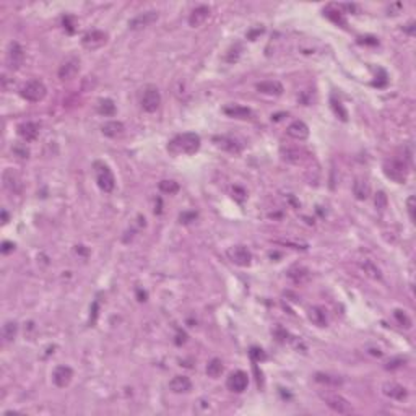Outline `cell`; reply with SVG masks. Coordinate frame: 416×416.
<instances>
[{
  "label": "cell",
  "mask_w": 416,
  "mask_h": 416,
  "mask_svg": "<svg viewBox=\"0 0 416 416\" xmlns=\"http://www.w3.org/2000/svg\"><path fill=\"white\" fill-rule=\"evenodd\" d=\"M158 17H160V15H158V12H155V10L143 12V13L137 15V17H135L133 20H130L128 28L135 29V31H137V29H143V28H147L150 25H153L155 21L158 20Z\"/></svg>",
  "instance_id": "obj_11"
},
{
  "label": "cell",
  "mask_w": 416,
  "mask_h": 416,
  "mask_svg": "<svg viewBox=\"0 0 416 416\" xmlns=\"http://www.w3.org/2000/svg\"><path fill=\"white\" fill-rule=\"evenodd\" d=\"M382 392H384V395H387L389 398H393V400H405L408 397V390L403 387V385H400L397 382L384 384Z\"/></svg>",
  "instance_id": "obj_15"
},
{
  "label": "cell",
  "mask_w": 416,
  "mask_h": 416,
  "mask_svg": "<svg viewBox=\"0 0 416 416\" xmlns=\"http://www.w3.org/2000/svg\"><path fill=\"white\" fill-rule=\"evenodd\" d=\"M309 320L317 327H325L327 325V314L322 307H311L309 309Z\"/></svg>",
  "instance_id": "obj_25"
},
{
  "label": "cell",
  "mask_w": 416,
  "mask_h": 416,
  "mask_svg": "<svg viewBox=\"0 0 416 416\" xmlns=\"http://www.w3.org/2000/svg\"><path fill=\"white\" fill-rule=\"evenodd\" d=\"M320 398L325 402V405H327L329 408H332L335 413L350 414L353 411L351 403L348 402L346 398H343L342 395H338V393H322Z\"/></svg>",
  "instance_id": "obj_5"
},
{
  "label": "cell",
  "mask_w": 416,
  "mask_h": 416,
  "mask_svg": "<svg viewBox=\"0 0 416 416\" xmlns=\"http://www.w3.org/2000/svg\"><path fill=\"white\" fill-rule=\"evenodd\" d=\"M226 116L229 117H234V119H249L252 116V112L249 108H244V106H239V104H233V106H226L223 109Z\"/></svg>",
  "instance_id": "obj_22"
},
{
  "label": "cell",
  "mask_w": 416,
  "mask_h": 416,
  "mask_svg": "<svg viewBox=\"0 0 416 416\" xmlns=\"http://www.w3.org/2000/svg\"><path fill=\"white\" fill-rule=\"evenodd\" d=\"M406 208H408V215H410L411 221H414V197H408L406 200Z\"/></svg>",
  "instance_id": "obj_36"
},
{
  "label": "cell",
  "mask_w": 416,
  "mask_h": 416,
  "mask_svg": "<svg viewBox=\"0 0 416 416\" xmlns=\"http://www.w3.org/2000/svg\"><path fill=\"white\" fill-rule=\"evenodd\" d=\"M393 315H395V319L398 320V323L402 325V327H405V329L411 327V319L405 314V311H402V309H395V311H393Z\"/></svg>",
  "instance_id": "obj_34"
},
{
  "label": "cell",
  "mask_w": 416,
  "mask_h": 416,
  "mask_svg": "<svg viewBox=\"0 0 416 416\" xmlns=\"http://www.w3.org/2000/svg\"><path fill=\"white\" fill-rule=\"evenodd\" d=\"M98 111L103 116H114L116 114V104L112 100H101L98 104Z\"/></svg>",
  "instance_id": "obj_30"
},
{
  "label": "cell",
  "mask_w": 416,
  "mask_h": 416,
  "mask_svg": "<svg viewBox=\"0 0 416 416\" xmlns=\"http://www.w3.org/2000/svg\"><path fill=\"white\" fill-rule=\"evenodd\" d=\"M2 180H4V187L9 192H12V194L20 192L21 182H20V179H18L17 174L13 172V169H5L4 174H2Z\"/></svg>",
  "instance_id": "obj_20"
},
{
  "label": "cell",
  "mask_w": 416,
  "mask_h": 416,
  "mask_svg": "<svg viewBox=\"0 0 416 416\" xmlns=\"http://www.w3.org/2000/svg\"><path fill=\"white\" fill-rule=\"evenodd\" d=\"M160 191L164 192V194H176L179 191V184L176 182V180H168V179H164L160 182Z\"/></svg>",
  "instance_id": "obj_33"
},
{
  "label": "cell",
  "mask_w": 416,
  "mask_h": 416,
  "mask_svg": "<svg viewBox=\"0 0 416 416\" xmlns=\"http://www.w3.org/2000/svg\"><path fill=\"white\" fill-rule=\"evenodd\" d=\"M302 155H304V151L299 150V148H293V147H288V148H282V156L285 161H288L291 164H298L302 161Z\"/></svg>",
  "instance_id": "obj_24"
},
{
  "label": "cell",
  "mask_w": 416,
  "mask_h": 416,
  "mask_svg": "<svg viewBox=\"0 0 416 416\" xmlns=\"http://www.w3.org/2000/svg\"><path fill=\"white\" fill-rule=\"evenodd\" d=\"M361 267L362 270H364V273L371 278H374V280H382V273H381V270L377 268L376 265L371 260H364L361 263Z\"/></svg>",
  "instance_id": "obj_31"
},
{
  "label": "cell",
  "mask_w": 416,
  "mask_h": 416,
  "mask_svg": "<svg viewBox=\"0 0 416 416\" xmlns=\"http://www.w3.org/2000/svg\"><path fill=\"white\" fill-rule=\"evenodd\" d=\"M13 249H15L13 243H10V241H5V243L2 244V254H10Z\"/></svg>",
  "instance_id": "obj_40"
},
{
  "label": "cell",
  "mask_w": 416,
  "mask_h": 416,
  "mask_svg": "<svg viewBox=\"0 0 416 416\" xmlns=\"http://www.w3.org/2000/svg\"><path fill=\"white\" fill-rule=\"evenodd\" d=\"M216 145L223 148V150H228L231 153H239L241 151V145L233 138H228V137H220V138H215Z\"/></svg>",
  "instance_id": "obj_26"
},
{
  "label": "cell",
  "mask_w": 416,
  "mask_h": 416,
  "mask_svg": "<svg viewBox=\"0 0 416 416\" xmlns=\"http://www.w3.org/2000/svg\"><path fill=\"white\" fill-rule=\"evenodd\" d=\"M18 135L25 142H34L39 135V124L36 122H23L18 125Z\"/></svg>",
  "instance_id": "obj_18"
},
{
  "label": "cell",
  "mask_w": 416,
  "mask_h": 416,
  "mask_svg": "<svg viewBox=\"0 0 416 416\" xmlns=\"http://www.w3.org/2000/svg\"><path fill=\"white\" fill-rule=\"evenodd\" d=\"M257 91H260L263 95H270V96H280L283 95L285 88L282 83L276 80H267V81L257 83Z\"/></svg>",
  "instance_id": "obj_16"
},
{
  "label": "cell",
  "mask_w": 416,
  "mask_h": 416,
  "mask_svg": "<svg viewBox=\"0 0 416 416\" xmlns=\"http://www.w3.org/2000/svg\"><path fill=\"white\" fill-rule=\"evenodd\" d=\"M197 218V213H184V215H180V221H184V223H189V221H192Z\"/></svg>",
  "instance_id": "obj_41"
},
{
  "label": "cell",
  "mask_w": 416,
  "mask_h": 416,
  "mask_svg": "<svg viewBox=\"0 0 416 416\" xmlns=\"http://www.w3.org/2000/svg\"><path fill=\"white\" fill-rule=\"evenodd\" d=\"M17 332H18V325L17 322L13 320H9L4 323V329H2V337L5 342H13L15 337H17Z\"/></svg>",
  "instance_id": "obj_27"
},
{
  "label": "cell",
  "mask_w": 416,
  "mask_h": 416,
  "mask_svg": "<svg viewBox=\"0 0 416 416\" xmlns=\"http://www.w3.org/2000/svg\"><path fill=\"white\" fill-rule=\"evenodd\" d=\"M80 70V59L78 56H69L59 69V78L60 80H72Z\"/></svg>",
  "instance_id": "obj_10"
},
{
  "label": "cell",
  "mask_w": 416,
  "mask_h": 416,
  "mask_svg": "<svg viewBox=\"0 0 416 416\" xmlns=\"http://www.w3.org/2000/svg\"><path fill=\"white\" fill-rule=\"evenodd\" d=\"M315 381L320 384H327V385H342L343 384V379H340V377L330 376V374H322V373L315 374Z\"/></svg>",
  "instance_id": "obj_32"
},
{
  "label": "cell",
  "mask_w": 416,
  "mask_h": 416,
  "mask_svg": "<svg viewBox=\"0 0 416 416\" xmlns=\"http://www.w3.org/2000/svg\"><path fill=\"white\" fill-rule=\"evenodd\" d=\"M353 194L354 197H356L358 200H366L369 194H371V186L366 179H361L358 177L356 180H354V184H353Z\"/></svg>",
  "instance_id": "obj_23"
},
{
  "label": "cell",
  "mask_w": 416,
  "mask_h": 416,
  "mask_svg": "<svg viewBox=\"0 0 416 416\" xmlns=\"http://www.w3.org/2000/svg\"><path fill=\"white\" fill-rule=\"evenodd\" d=\"M210 17V9L207 5H200V7H197V9L192 10L191 13V17H189V25H191L192 28H199L202 26L205 21L208 20Z\"/></svg>",
  "instance_id": "obj_17"
},
{
  "label": "cell",
  "mask_w": 416,
  "mask_h": 416,
  "mask_svg": "<svg viewBox=\"0 0 416 416\" xmlns=\"http://www.w3.org/2000/svg\"><path fill=\"white\" fill-rule=\"evenodd\" d=\"M223 371H224V366H223V362L221 359H218V358H213L210 362H208V366H207V374L210 377H218V376H221L223 374Z\"/></svg>",
  "instance_id": "obj_29"
},
{
  "label": "cell",
  "mask_w": 416,
  "mask_h": 416,
  "mask_svg": "<svg viewBox=\"0 0 416 416\" xmlns=\"http://www.w3.org/2000/svg\"><path fill=\"white\" fill-rule=\"evenodd\" d=\"M332 104H334V109H335L337 114H338V111H340V117H342L343 120H346V112L342 109V106H340V103H337V101H332Z\"/></svg>",
  "instance_id": "obj_39"
},
{
  "label": "cell",
  "mask_w": 416,
  "mask_h": 416,
  "mask_svg": "<svg viewBox=\"0 0 416 416\" xmlns=\"http://www.w3.org/2000/svg\"><path fill=\"white\" fill-rule=\"evenodd\" d=\"M2 223H4V224L9 223V213H7L5 210H2Z\"/></svg>",
  "instance_id": "obj_42"
},
{
  "label": "cell",
  "mask_w": 416,
  "mask_h": 416,
  "mask_svg": "<svg viewBox=\"0 0 416 416\" xmlns=\"http://www.w3.org/2000/svg\"><path fill=\"white\" fill-rule=\"evenodd\" d=\"M13 151H15V153H17L20 158H28V155H29V151H28V148H26L25 145H15V147H13Z\"/></svg>",
  "instance_id": "obj_37"
},
{
  "label": "cell",
  "mask_w": 416,
  "mask_h": 416,
  "mask_svg": "<svg viewBox=\"0 0 416 416\" xmlns=\"http://www.w3.org/2000/svg\"><path fill=\"white\" fill-rule=\"evenodd\" d=\"M286 133L294 140H306L309 137V127L306 122H302V120H294V122H291L288 128H286Z\"/></svg>",
  "instance_id": "obj_14"
},
{
  "label": "cell",
  "mask_w": 416,
  "mask_h": 416,
  "mask_svg": "<svg viewBox=\"0 0 416 416\" xmlns=\"http://www.w3.org/2000/svg\"><path fill=\"white\" fill-rule=\"evenodd\" d=\"M95 169H96V180L98 186H100L101 191L104 192H112L116 187V179L114 174L109 169V166H106L103 163H95Z\"/></svg>",
  "instance_id": "obj_4"
},
{
  "label": "cell",
  "mask_w": 416,
  "mask_h": 416,
  "mask_svg": "<svg viewBox=\"0 0 416 416\" xmlns=\"http://www.w3.org/2000/svg\"><path fill=\"white\" fill-rule=\"evenodd\" d=\"M124 130H125V127L122 122H119V120H109V122H104L101 127V132L106 135V137H111V138L120 137V135L124 133Z\"/></svg>",
  "instance_id": "obj_21"
},
{
  "label": "cell",
  "mask_w": 416,
  "mask_h": 416,
  "mask_svg": "<svg viewBox=\"0 0 416 416\" xmlns=\"http://www.w3.org/2000/svg\"><path fill=\"white\" fill-rule=\"evenodd\" d=\"M288 276L293 280L294 283H304L309 280V271L302 267H294L288 271Z\"/></svg>",
  "instance_id": "obj_28"
},
{
  "label": "cell",
  "mask_w": 416,
  "mask_h": 416,
  "mask_svg": "<svg viewBox=\"0 0 416 416\" xmlns=\"http://www.w3.org/2000/svg\"><path fill=\"white\" fill-rule=\"evenodd\" d=\"M169 389L174 393H187L192 389V382L187 376H174L169 381Z\"/></svg>",
  "instance_id": "obj_19"
},
{
  "label": "cell",
  "mask_w": 416,
  "mask_h": 416,
  "mask_svg": "<svg viewBox=\"0 0 416 416\" xmlns=\"http://www.w3.org/2000/svg\"><path fill=\"white\" fill-rule=\"evenodd\" d=\"M384 172L387 174V177L395 180L398 184H403L408 177V166L405 160L402 158H392L384 164Z\"/></svg>",
  "instance_id": "obj_3"
},
{
  "label": "cell",
  "mask_w": 416,
  "mask_h": 416,
  "mask_svg": "<svg viewBox=\"0 0 416 416\" xmlns=\"http://www.w3.org/2000/svg\"><path fill=\"white\" fill-rule=\"evenodd\" d=\"M247 384H249V377L244 371H236V373L229 374L228 381H226V385H228V389L231 392H236V393H241L247 389Z\"/></svg>",
  "instance_id": "obj_12"
},
{
  "label": "cell",
  "mask_w": 416,
  "mask_h": 416,
  "mask_svg": "<svg viewBox=\"0 0 416 416\" xmlns=\"http://www.w3.org/2000/svg\"><path fill=\"white\" fill-rule=\"evenodd\" d=\"M405 362V359L402 358H398V359H392L389 361V364H387V369H395V367H400Z\"/></svg>",
  "instance_id": "obj_38"
},
{
  "label": "cell",
  "mask_w": 416,
  "mask_h": 416,
  "mask_svg": "<svg viewBox=\"0 0 416 416\" xmlns=\"http://www.w3.org/2000/svg\"><path fill=\"white\" fill-rule=\"evenodd\" d=\"M160 104H161L160 89L153 85L147 86L145 91H143V96H142V108L147 112H156L158 108H160Z\"/></svg>",
  "instance_id": "obj_6"
},
{
  "label": "cell",
  "mask_w": 416,
  "mask_h": 416,
  "mask_svg": "<svg viewBox=\"0 0 416 416\" xmlns=\"http://www.w3.org/2000/svg\"><path fill=\"white\" fill-rule=\"evenodd\" d=\"M228 259L238 267H249L252 263V254L244 246H234L228 249Z\"/></svg>",
  "instance_id": "obj_7"
},
{
  "label": "cell",
  "mask_w": 416,
  "mask_h": 416,
  "mask_svg": "<svg viewBox=\"0 0 416 416\" xmlns=\"http://www.w3.org/2000/svg\"><path fill=\"white\" fill-rule=\"evenodd\" d=\"M376 205H377V208H381V210H384L385 207H387V197H385L384 192H379L376 195Z\"/></svg>",
  "instance_id": "obj_35"
},
{
  "label": "cell",
  "mask_w": 416,
  "mask_h": 416,
  "mask_svg": "<svg viewBox=\"0 0 416 416\" xmlns=\"http://www.w3.org/2000/svg\"><path fill=\"white\" fill-rule=\"evenodd\" d=\"M21 98L29 103H39L48 95V88L41 80H29L21 86Z\"/></svg>",
  "instance_id": "obj_2"
},
{
  "label": "cell",
  "mask_w": 416,
  "mask_h": 416,
  "mask_svg": "<svg viewBox=\"0 0 416 416\" xmlns=\"http://www.w3.org/2000/svg\"><path fill=\"white\" fill-rule=\"evenodd\" d=\"M199 148H200V137L194 132H186L177 135L168 145V151L172 155H194L199 151Z\"/></svg>",
  "instance_id": "obj_1"
},
{
  "label": "cell",
  "mask_w": 416,
  "mask_h": 416,
  "mask_svg": "<svg viewBox=\"0 0 416 416\" xmlns=\"http://www.w3.org/2000/svg\"><path fill=\"white\" fill-rule=\"evenodd\" d=\"M72 379H73V371L69 366H64V364L57 366L54 369V373H52V381H54V384L60 389L67 387V385L72 382Z\"/></svg>",
  "instance_id": "obj_13"
},
{
  "label": "cell",
  "mask_w": 416,
  "mask_h": 416,
  "mask_svg": "<svg viewBox=\"0 0 416 416\" xmlns=\"http://www.w3.org/2000/svg\"><path fill=\"white\" fill-rule=\"evenodd\" d=\"M25 60V51L17 41L10 42L9 51H7V65L12 70H18Z\"/></svg>",
  "instance_id": "obj_9"
},
{
  "label": "cell",
  "mask_w": 416,
  "mask_h": 416,
  "mask_svg": "<svg viewBox=\"0 0 416 416\" xmlns=\"http://www.w3.org/2000/svg\"><path fill=\"white\" fill-rule=\"evenodd\" d=\"M106 42H108V34H106L104 31H101V29H91V31H88L81 39L83 48H86L88 51L100 49V48L104 46Z\"/></svg>",
  "instance_id": "obj_8"
}]
</instances>
